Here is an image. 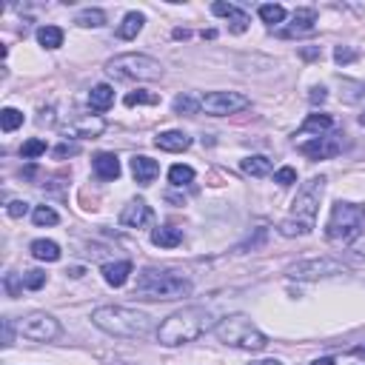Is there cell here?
<instances>
[{
	"mask_svg": "<svg viewBox=\"0 0 365 365\" xmlns=\"http://www.w3.org/2000/svg\"><path fill=\"white\" fill-rule=\"evenodd\" d=\"M208 326H211V314L203 306H186V308L171 314L157 328V339L163 346L175 348V346H183V342L200 339L208 331Z\"/></svg>",
	"mask_w": 365,
	"mask_h": 365,
	"instance_id": "6da1fadb",
	"label": "cell"
},
{
	"mask_svg": "<svg viewBox=\"0 0 365 365\" xmlns=\"http://www.w3.org/2000/svg\"><path fill=\"white\" fill-rule=\"evenodd\" d=\"M92 323L112 334V337H123V339H135V337H146L152 331V317L146 311L128 308V306H103L92 314Z\"/></svg>",
	"mask_w": 365,
	"mask_h": 365,
	"instance_id": "7a4b0ae2",
	"label": "cell"
},
{
	"mask_svg": "<svg viewBox=\"0 0 365 365\" xmlns=\"http://www.w3.org/2000/svg\"><path fill=\"white\" fill-rule=\"evenodd\" d=\"M188 294H191V280L175 271L146 268L137 277V286H135V297L140 299H180Z\"/></svg>",
	"mask_w": 365,
	"mask_h": 365,
	"instance_id": "3957f363",
	"label": "cell"
},
{
	"mask_svg": "<svg viewBox=\"0 0 365 365\" xmlns=\"http://www.w3.org/2000/svg\"><path fill=\"white\" fill-rule=\"evenodd\" d=\"M214 334H217L220 342L226 346H234V348H243V351H263L268 342H266V334L257 328L246 314H231V317H223L217 326H214Z\"/></svg>",
	"mask_w": 365,
	"mask_h": 365,
	"instance_id": "277c9868",
	"label": "cell"
},
{
	"mask_svg": "<svg viewBox=\"0 0 365 365\" xmlns=\"http://www.w3.org/2000/svg\"><path fill=\"white\" fill-rule=\"evenodd\" d=\"M365 231V208L354 203H334L326 226V237L331 243H354Z\"/></svg>",
	"mask_w": 365,
	"mask_h": 365,
	"instance_id": "5b68a950",
	"label": "cell"
},
{
	"mask_svg": "<svg viewBox=\"0 0 365 365\" xmlns=\"http://www.w3.org/2000/svg\"><path fill=\"white\" fill-rule=\"evenodd\" d=\"M106 72H109L115 80H143V83L163 77L160 60L148 57V55H135V52L112 57L109 63H106Z\"/></svg>",
	"mask_w": 365,
	"mask_h": 365,
	"instance_id": "8992f818",
	"label": "cell"
},
{
	"mask_svg": "<svg viewBox=\"0 0 365 365\" xmlns=\"http://www.w3.org/2000/svg\"><path fill=\"white\" fill-rule=\"evenodd\" d=\"M323 188H326V180L323 177H314L308 180L303 188H299L297 200L291 203V217L294 223L306 226V228H314V220H317V208H319V197H323Z\"/></svg>",
	"mask_w": 365,
	"mask_h": 365,
	"instance_id": "52a82bcc",
	"label": "cell"
},
{
	"mask_svg": "<svg viewBox=\"0 0 365 365\" xmlns=\"http://www.w3.org/2000/svg\"><path fill=\"white\" fill-rule=\"evenodd\" d=\"M251 106V100L240 92H208L200 97V109L206 115H214V117H226V115H237V112H246Z\"/></svg>",
	"mask_w": 365,
	"mask_h": 365,
	"instance_id": "ba28073f",
	"label": "cell"
},
{
	"mask_svg": "<svg viewBox=\"0 0 365 365\" xmlns=\"http://www.w3.org/2000/svg\"><path fill=\"white\" fill-rule=\"evenodd\" d=\"M17 331L23 334L26 339L49 342V339H55V337L60 334V326H57V319H55L52 314L37 311V314H29L26 319H20V323H17Z\"/></svg>",
	"mask_w": 365,
	"mask_h": 365,
	"instance_id": "9c48e42d",
	"label": "cell"
},
{
	"mask_svg": "<svg viewBox=\"0 0 365 365\" xmlns=\"http://www.w3.org/2000/svg\"><path fill=\"white\" fill-rule=\"evenodd\" d=\"M342 271L346 268L334 260H306V263H297L288 274L297 277V280H317V277H331V274H342Z\"/></svg>",
	"mask_w": 365,
	"mask_h": 365,
	"instance_id": "30bf717a",
	"label": "cell"
},
{
	"mask_svg": "<svg viewBox=\"0 0 365 365\" xmlns=\"http://www.w3.org/2000/svg\"><path fill=\"white\" fill-rule=\"evenodd\" d=\"M342 152L339 137H314L311 143H299V155H306L311 160H331Z\"/></svg>",
	"mask_w": 365,
	"mask_h": 365,
	"instance_id": "8fae6325",
	"label": "cell"
},
{
	"mask_svg": "<svg viewBox=\"0 0 365 365\" xmlns=\"http://www.w3.org/2000/svg\"><path fill=\"white\" fill-rule=\"evenodd\" d=\"M152 217H155V211H152V206H148L146 200H132L120 211V226H126V228H143L146 223H152Z\"/></svg>",
	"mask_w": 365,
	"mask_h": 365,
	"instance_id": "7c38bea8",
	"label": "cell"
},
{
	"mask_svg": "<svg viewBox=\"0 0 365 365\" xmlns=\"http://www.w3.org/2000/svg\"><path fill=\"white\" fill-rule=\"evenodd\" d=\"M314 23H317V12L314 9H297L294 17H291V26L280 29V37H303V34H311L314 32Z\"/></svg>",
	"mask_w": 365,
	"mask_h": 365,
	"instance_id": "4fadbf2b",
	"label": "cell"
},
{
	"mask_svg": "<svg viewBox=\"0 0 365 365\" xmlns=\"http://www.w3.org/2000/svg\"><path fill=\"white\" fill-rule=\"evenodd\" d=\"M211 12H214V14H220V17H226L234 34H243V32L248 29V23H251V17H248L243 9L231 6V3H214V6H211Z\"/></svg>",
	"mask_w": 365,
	"mask_h": 365,
	"instance_id": "5bb4252c",
	"label": "cell"
},
{
	"mask_svg": "<svg viewBox=\"0 0 365 365\" xmlns=\"http://www.w3.org/2000/svg\"><path fill=\"white\" fill-rule=\"evenodd\" d=\"M103 128H106V123L100 117H95V115H77L72 120V126H69V132L75 137H100Z\"/></svg>",
	"mask_w": 365,
	"mask_h": 365,
	"instance_id": "9a60e30c",
	"label": "cell"
},
{
	"mask_svg": "<svg viewBox=\"0 0 365 365\" xmlns=\"http://www.w3.org/2000/svg\"><path fill=\"white\" fill-rule=\"evenodd\" d=\"M132 175H135V180L140 186H148V183H155V177L160 175V166L152 157L137 155V157H132Z\"/></svg>",
	"mask_w": 365,
	"mask_h": 365,
	"instance_id": "2e32d148",
	"label": "cell"
},
{
	"mask_svg": "<svg viewBox=\"0 0 365 365\" xmlns=\"http://www.w3.org/2000/svg\"><path fill=\"white\" fill-rule=\"evenodd\" d=\"M92 166H95V175H97L100 180H117V177H120V160H117V155H112V152L95 155Z\"/></svg>",
	"mask_w": 365,
	"mask_h": 365,
	"instance_id": "e0dca14e",
	"label": "cell"
},
{
	"mask_svg": "<svg viewBox=\"0 0 365 365\" xmlns=\"http://www.w3.org/2000/svg\"><path fill=\"white\" fill-rule=\"evenodd\" d=\"M128 274H132V263H128V260L103 266V280L109 283V286H115V288H120V286L128 283Z\"/></svg>",
	"mask_w": 365,
	"mask_h": 365,
	"instance_id": "ac0fdd59",
	"label": "cell"
},
{
	"mask_svg": "<svg viewBox=\"0 0 365 365\" xmlns=\"http://www.w3.org/2000/svg\"><path fill=\"white\" fill-rule=\"evenodd\" d=\"M155 146L163 148V152H186V148L191 146V137L183 135V132H163V135H157Z\"/></svg>",
	"mask_w": 365,
	"mask_h": 365,
	"instance_id": "d6986e66",
	"label": "cell"
},
{
	"mask_svg": "<svg viewBox=\"0 0 365 365\" xmlns=\"http://www.w3.org/2000/svg\"><path fill=\"white\" fill-rule=\"evenodd\" d=\"M152 243L160 246V248H177V246L183 243V231L175 228V226L155 228V231H152Z\"/></svg>",
	"mask_w": 365,
	"mask_h": 365,
	"instance_id": "ffe728a7",
	"label": "cell"
},
{
	"mask_svg": "<svg viewBox=\"0 0 365 365\" xmlns=\"http://www.w3.org/2000/svg\"><path fill=\"white\" fill-rule=\"evenodd\" d=\"M112 103H115V89H112V86L97 83L95 89L89 92V106H92V109H97V112H106Z\"/></svg>",
	"mask_w": 365,
	"mask_h": 365,
	"instance_id": "44dd1931",
	"label": "cell"
},
{
	"mask_svg": "<svg viewBox=\"0 0 365 365\" xmlns=\"http://www.w3.org/2000/svg\"><path fill=\"white\" fill-rule=\"evenodd\" d=\"M140 29H143V14L140 12H128L123 17V23L117 26V37L120 40H132V37L140 34Z\"/></svg>",
	"mask_w": 365,
	"mask_h": 365,
	"instance_id": "7402d4cb",
	"label": "cell"
},
{
	"mask_svg": "<svg viewBox=\"0 0 365 365\" xmlns=\"http://www.w3.org/2000/svg\"><path fill=\"white\" fill-rule=\"evenodd\" d=\"M32 257H34V260L57 263V260H60V246L52 243V240H34V243H32Z\"/></svg>",
	"mask_w": 365,
	"mask_h": 365,
	"instance_id": "603a6c76",
	"label": "cell"
},
{
	"mask_svg": "<svg viewBox=\"0 0 365 365\" xmlns=\"http://www.w3.org/2000/svg\"><path fill=\"white\" fill-rule=\"evenodd\" d=\"M240 168L251 177H266V175H271V160L263 157V155H254V157H246L240 163Z\"/></svg>",
	"mask_w": 365,
	"mask_h": 365,
	"instance_id": "cb8c5ba5",
	"label": "cell"
},
{
	"mask_svg": "<svg viewBox=\"0 0 365 365\" xmlns=\"http://www.w3.org/2000/svg\"><path fill=\"white\" fill-rule=\"evenodd\" d=\"M37 40L43 49H60L63 46V29L57 26H40L37 29Z\"/></svg>",
	"mask_w": 365,
	"mask_h": 365,
	"instance_id": "d4e9b609",
	"label": "cell"
},
{
	"mask_svg": "<svg viewBox=\"0 0 365 365\" xmlns=\"http://www.w3.org/2000/svg\"><path fill=\"white\" fill-rule=\"evenodd\" d=\"M331 126H334V120H331L328 115H308V117H306V123H303V128H299V132H303V135L314 132V135L319 137L323 132H328Z\"/></svg>",
	"mask_w": 365,
	"mask_h": 365,
	"instance_id": "484cf974",
	"label": "cell"
},
{
	"mask_svg": "<svg viewBox=\"0 0 365 365\" xmlns=\"http://www.w3.org/2000/svg\"><path fill=\"white\" fill-rule=\"evenodd\" d=\"M75 23H77V26H83V29H97V26H103V23H106V14H103L100 9H83V12L77 14Z\"/></svg>",
	"mask_w": 365,
	"mask_h": 365,
	"instance_id": "4316f807",
	"label": "cell"
},
{
	"mask_svg": "<svg viewBox=\"0 0 365 365\" xmlns=\"http://www.w3.org/2000/svg\"><path fill=\"white\" fill-rule=\"evenodd\" d=\"M191 180H195V168H191V166H171L168 168V183L171 186H188Z\"/></svg>",
	"mask_w": 365,
	"mask_h": 365,
	"instance_id": "83f0119b",
	"label": "cell"
},
{
	"mask_svg": "<svg viewBox=\"0 0 365 365\" xmlns=\"http://www.w3.org/2000/svg\"><path fill=\"white\" fill-rule=\"evenodd\" d=\"M260 17H263V23L277 26V23H283L286 20V9L280 3H266V6H260Z\"/></svg>",
	"mask_w": 365,
	"mask_h": 365,
	"instance_id": "f1b7e54d",
	"label": "cell"
},
{
	"mask_svg": "<svg viewBox=\"0 0 365 365\" xmlns=\"http://www.w3.org/2000/svg\"><path fill=\"white\" fill-rule=\"evenodd\" d=\"M17 126H23V112H17V109H3L0 112V128L9 135V132H14Z\"/></svg>",
	"mask_w": 365,
	"mask_h": 365,
	"instance_id": "f546056e",
	"label": "cell"
},
{
	"mask_svg": "<svg viewBox=\"0 0 365 365\" xmlns=\"http://www.w3.org/2000/svg\"><path fill=\"white\" fill-rule=\"evenodd\" d=\"M40 155H46V140L32 137V140H26L23 146H20V157L34 160V157H40Z\"/></svg>",
	"mask_w": 365,
	"mask_h": 365,
	"instance_id": "4dcf8cb0",
	"label": "cell"
},
{
	"mask_svg": "<svg viewBox=\"0 0 365 365\" xmlns=\"http://www.w3.org/2000/svg\"><path fill=\"white\" fill-rule=\"evenodd\" d=\"M123 103H126V106H157L160 97L152 95V92H128Z\"/></svg>",
	"mask_w": 365,
	"mask_h": 365,
	"instance_id": "1f68e13d",
	"label": "cell"
},
{
	"mask_svg": "<svg viewBox=\"0 0 365 365\" xmlns=\"http://www.w3.org/2000/svg\"><path fill=\"white\" fill-rule=\"evenodd\" d=\"M175 112L177 115H197L200 112V100H195L191 95H180L175 100Z\"/></svg>",
	"mask_w": 365,
	"mask_h": 365,
	"instance_id": "d6a6232c",
	"label": "cell"
},
{
	"mask_svg": "<svg viewBox=\"0 0 365 365\" xmlns=\"http://www.w3.org/2000/svg\"><path fill=\"white\" fill-rule=\"evenodd\" d=\"M32 217H34V226H55V223L60 220V217H57V211L49 208V206H37Z\"/></svg>",
	"mask_w": 365,
	"mask_h": 365,
	"instance_id": "836d02e7",
	"label": "cell"
},
{
	"mask_svg": "<svg viewBox=\"0 0 365 365\" xmlns=\"http://www.w3.org/2000/svg\"><path fill=\"white\" fill-rule=\"evenodd\" d=\"M23 286H26L29 291H37V288H43V286H46V274H43L40 268H32V271H26V274H23Z\"/></svg>",
	"mask_w": 365,
	"mask_h": 365,
	"instance_id": "e575fe53",
	"label": "cell"
},
{
	"mask_svg": "<svg viewBox=\"0 0 365 365\" xmlns=\"http://www.w3.org/2000/svg\"><path fill=\"white\" fill-rule=\"evenodd\" d=\"M274 183H280V186H294V183H297V168L283 166V168L274 175Z\"/></svg>",
	"mask_w": 365,
	"mask_h": 365,
	"instance_id": "d590c367",
	"label": "cell"
},
{
	"mask_svg": "<svg viewBox=\"0 0 365 365\" xmlns=\"http://www.w3.org/2000/svg\"><path fill=\"white\" fill-rule=\"evenodd\" d=\"M26 211H29V203H23V200H12L9 206H6V214L9 217H26Z\"/></svg>",
	"mask_w": 365,
	"mask_h": 365,
	"instance_id": "8d00e7d4",
	"label": "cell"
},
{
	"mask_svg": "<svg viewBox=\"0 0 365 365\" xmlns=\"http://www.w3.org/2000/svg\"><path fill=\"white\" fill-rule=\"evenodd\" d=\"M3 286H6V294H9V297H17V294H20V286H23V277L17 280V274H6Z\"/></svg>",
	"mask_w": 365,
	"mask_h": 365,
	"instance_id": "74e56055",
	"label": "cell"
},
{
	"mask_svg": "<svg viewBox=\"0 0 365 365\" xmlns=\"http://www.w3.org/2000/svg\"><path fill=\"white\" fill-rule=\"evenodd\" d=\"M77 152H80L77 143H60V146L55 148V157H60V160H63V157H75Z\"/></svg>",
	"mask_w": 365,
	"mask_h": 365,
	"instance_id": "f35d334b",
	"label": "cell"
},
{
	"mask_svg": "<svg viewBox=\"0 0 365 365\" xmlns=\"http://www.w3.org/2000/svg\"><path fill=\"white\" fill-rule=\"evenodd\" d=\"M334 60H337V63H351V60H357V52H354V49H348V46H337Z\"/></svg>",
	"mask_w": 365,
	"mask_h": 365,
	"instance_id": "ab89813d",
	"label": "cell"
},
{
	"mask_svg": "<svg viewBox=\"0 0 365 365\" xmlns=\"http://www.w3.org/2000/svg\"><path fill=\"white\" fill-rule=\"evenodd\" d=\"M52 115H55L52 109H49V112H40V126H52V123H55V117H52Z\"/></svg>",
	"mask_w": 365,
	"mask_h": 365,
	"instance_id": "60d3db41",
	"label": "cell"
},
{
	"mask_svg": "<svg viewBox=\"0 0 365 365\" xmlns=\"http://www.w3.org/2000/svg\"><path fill=\"white\" fill-rule=\"evenodd\" d=\"M326 100V89H314V95H311V103H323Z\"/></svg>",
	"mask_w": 365,
	"mask_h": 365,
	"instance_id": "b9f144b4",
	"label": "cell"
},
{
	"mask_svg": "<svg viewBox=\"0 0 365 365\" xmlns=\"http://www.w3.org/2000/svg\"><path fill=\"white\" fill-rule=\"evenodd\" d=\"M351 354H354V357H359V359H365V342H362V346H357Z\"/></svg>",
	"mask_w": 365,
	"mask_h": 365,
	"instance_id": "7bdbcfd3",
	"label": "cell"
},
{
	"mask_svg": "<svg viewBox=\"0 0 365 365\" xmlns=\"http://www.w3.org/2000/svg\"><path fill=\"white\" fill-rule=\"evenodd\" d=\"M251 365H283L280 359H260V362H251Z\"/></svg>",
	"mask_w": 365,
	"mask_h": 365,
	"instance_id": "ee69618b",
	"label": "cell"
},
{
	"mask_svg": "<svg viewBox=\"0 0 365 365\" xmlns=\"http://www.w3.org/2000/svg\"><path fill=\"white\" fill-rule=\"evenodd\" d=\"M311 365H334V359L331 357H323V359H314Z\"/></svg>",
	"mask_w": 365,
	"mask_h": 365,
	"instance_id": "f6af8a7d",
	"label": "cell"
},
{
	"mask_svg": "<svg viewBox=\"0 0 365 365\" xmlns=\"http://www.w3.org/2000/svg\"><path fill=\"white\" fill-rule=\"evenodd\" d=\"M66 274H69V277H83V268H69Z\"/></svg>",
	"mask_w": 365,
	"mask_h": 365,
	"instance_id": "bcb514c9",
	"label": "cell"
},
{
	"mask_svg": "<svg viewBox=\"0 0 365 365\" xmlns=\"http://www.w3.org/2000/svg\"><path fill=\"white\" fill-rule=\"evenodd\" d=\"M359 123H362V126H365V109H362V115H359Z\"/></svg>",
	"mask_w": 365,
	"mask_h": 365,
	"instance_id": "7dc6e473",
	"label": "cell"
}]
</instances>
